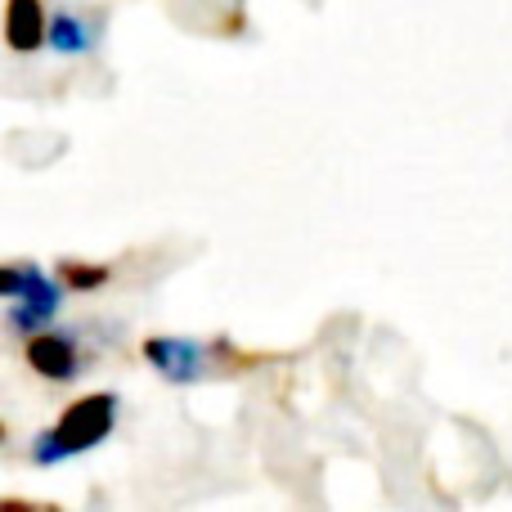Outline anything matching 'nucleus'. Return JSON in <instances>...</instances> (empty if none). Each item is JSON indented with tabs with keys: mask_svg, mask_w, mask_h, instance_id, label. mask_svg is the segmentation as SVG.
Here are the masks:
<instances>
[{
	"mask_svg": "<svg viewBox=\"0 0 512 512\" xmlns=\"http://www.w3.org/2000/svg\"><path fill=\"white\" fill-rule=\"evenodd\" d=\"M45 0H5V18H0V32H5V45L14 54H36L45 50Z\"/></svg>",
	"mask_w": 512,
	"mask_h": 512,
	"instance_id": "39448f33",
	"label": "nucleus"
},
{
	"mask_svg": "<svg viewBox=\"0 0 512 512\" xmlns=\"http://www.w3.org/2000/svg\"><path fill=\"white\" fill-rule=\"evenodd\" d=\"M23 360H27V369L45 382H72L81 373L77 337L59 333V328H36V333H27L23 337Z\"/></svg>",
	"mask_w": 512,
	"mask_h": 512,
	"instance_id": "7ed1b4c3",
	"label": "nucleus"
},
{
	"mask_svg": "<svg viewBox=\"0 0 512 512\" xmlns=\"http://www.w3.org/2000/svg\"><path fill=\"white\" fill-rule=\"evenodd\" d=\"M0 297L9 301L5 324L14 328V337H27L36 328L54 324V315L63 306V283L50 279L41 265L14 261V265H0Z\"/></svg>",
	"mask_w": 512,
	"mask_h": 512,
	"instance_id": "f03ea898",
	"label": "nucleus"
},
{
	"mask_svg": "<svg viewBox=\"0 0 512 512\" xmlns=\"http://www.w3.org/2000/svg\"><path fill=\"white\" fill-rule=\"evenodd\" d=\"M99 41V18H86L81 9H59L45 23V45L54 54H90Z\"/></svg>",
	"mask_w": 512,
	"mask_h": 512,
	"instance_id": "423d86ee",
	"label": "nucleus"
},
{
	"mask_svg": "<svg viewBox=\"0 0 512 512\" xmlns=\"http://www.w3.org/2000/svg\"><path fill=\"white\" fill-rule=\"evenodd\" d=\"M0 445H5V423H0Z\"/></svg>",
	"mask_w": 512,
	"mask_h": 512,
	"instance_id": "6e6552de",
	"label": "nucleus"
},
{
	"mask_svg": "<svg viewBox=\"0 0 512 512\" xmlns=\"http://www.w3.org/2000/svg\"><path fill=\"white\" fill-rule=\"evenodd\" d=\"M117 409H122V396H117V391L77 396L45 432L32 436L27 459H32L36 468H54V463H68V459H77V454H90L95 445H104L108 436H113Z\"/></svg>",
	"mask_w": 512,
	"mask_h": 512,
	"instance_id": "f257e3e1",
	"label": "nucleus"
},
{
	"mask_svg": "<svg viewBox=\"0 0 512 512\" xmlns=\"http://www.w3.org/2000/svg\"><path fill=\"white\" fill-rule=\"evenodd\" d=\"M113 279L108 265H86V261H59V283L68 292H95Z\"/></svg>",
	"mask_w": 512,
	"mask_h": 512,
	"instance_id": "0eeeda50",
	"label": "nucleus"
},
{
	"mask_svg": "<svg viewBox=\"0 0 512 512\" xmlns=\"http://www.w3.org/2000/svg\"><path fill=\"white\" fill-rule=\"evenodd\" d=\"M140 351L167 382H198L207 369H216L212 346L189 342V337H149Z\"/></svg>",
	"mask_w": 512,
	"mask_h": 512,
	"instance_id": "20e7f679",
	"label": "nucleus"
}]
</instances>
